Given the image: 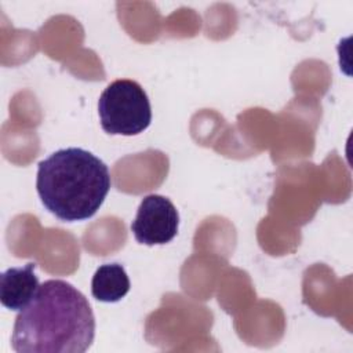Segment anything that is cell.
Returning <instances> with one entry per match:
<instances>
[{
  "instance_id": "obj_5",
  "label": "cell",
  "mask_w": 353,
  "mask_h": 353,
  "mask_svg": "<svg viewBox=\"0 0 353 353\" xmlns=\"http://www.w3.org/2000/svg\"><path fill=\"white\" fill-rule=\"evenodd\" d=\"M36 263L8 268L0 276V301L10 310H22L36 295L40 284L34 273Z\"/></svg>"
},
{
  "instance_id": "obj_4",
  "label": "cell",
  "mask_w": 353,
  "mask_h": 353,
  "mask_svg": "<svg viewBox=\"0 0 353 353\" xmlns=\"http://www.w3.org/2000/svg\"><path fill=\"white\" fill-rule=\"evenodd\" d=\"M179 214L172 201L160 194L142 199L131 223L135 240L145 245L170 243L178 233Z\"/></svg>"
},
{
  "instance_id": "obj_6",
  "label": "cell",
  "mask_w": 353,
  "mask_h": 353,
  "mask_svg": "<svg viewBox=\"0 0 353 353\" xmlns=\"http://www.w3.org/2000/svg\"><path fill=\"white\" fill-rule=\"evenodd\" d=\"M130 279L123 265L103 263L94 273L91 294L101 302L113 303L120 301L130 291Z\"/></svg>"
},
{
  "instance_id": "obj_3",
  "label": "cell",
  "mask_w": 353,
  "mask_h": 353,
  "mask_svg": "<svg viewBox=\"0 0 353 353\" xmlns=\"http://www.w3.org/2000/svg\"><path fill=\"white\" fill-rule=\"evenodd\" d=\"M101 127L110 135H138L152 121V108L139 83L120 79L110 83L99 97Z\"/></svg>"
},
{
  "instance_id": "obj_1",
  "label": "cell",
  "mask_w": 353,
  "mask_h": 353,
  "mask_svg": "<svg viewBox=\"0 0 353 353\" xmlns=\"http://www.w3.org/2000/svg\"><path fill=\"white\" fill-rule=\"evenodd\" d=\"M94 336L87 298L70 283L51 279L15 317L11 346L18 353H84Z\"/></svg>"
},
{
  "instance_id": "obj_2",
  "label": "cell",
  "mask_w": 353,
  "mask_h": 353,
  "mask_svg": "<svg viewBox=\"0 0 353 353\" xmlns=\"http://www.w3.org/2000/svg\"><path fill=\"white\" fill-rule=\"evenodd\" d=\"M112 186L108 165L81 148L59 149L39 163L36 189L43 205L58 219L91 218Z\"/></svg>"
}]
</instances>
